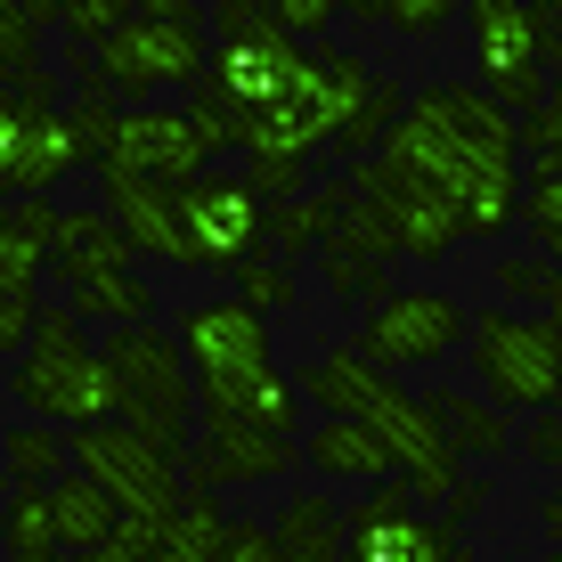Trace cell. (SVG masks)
<instances>
[{
	"mask_svg": "<svg viewBox=\"0 0 562 562\" xmlns=\"http://www.w3.org/2000/svg\"><path fill=\"white\" fill-rule=\"evenodd\" d=\"M375 155L432 180L464 212V237H506V221H521V123L473 82L408 90V106L375 139Z\"/></svg>",
	"mask_w": 562,
	"mask_h": 562,
	"instance_id": "6da1fadb",
	"label": "cell"
},
{
	"mask_svg": "<svg viewBox=\"0 0 562 562\" xmlns=\"http://www.w3.org/2000/svg\"><path fill=\"white\" fill-rule=\"evenodd\" d=\"M367 90H375V66H367L359 49H302L294 82L237 123V155H285V164H310L318 147H335V131L359 114Z\"/></svg>",
	"mask_w": 562,
	"mask_h": 562,
	"instance_id": "7a4b0ae2",
	"label": "cell"
},
{
	"mask_svg": "<svg viewBox=\"0 0 562 562\" xmlns=\"http://www.w3.org/2000/svg\"><path fill=\"white\" fill-rule=\"evenodd\" d=\"M9 392H16L25 416H42V424L66 432V424L114 416V367H106L99 342L82 335L74 310H42L33 335H25V351H16V367H9Z\"/></svg>",
	"mask_w": 562,
	"mask_h": 562,
	"instance_id": "3957f363",
	"label": "cell"
},
{
	"mask_svg": "<svg viewBox=\"0 0 562 562\" xmlns=\"http://www.w3.org/2000/svg\"><path fill=\"white\" fill-rule=\"evenodd\" d=\"M99 351L114 367V424L164 440V449H188L196 440V367H188L180 335L139 318V326H106Z\"/></svg>",
	"mask_w": 562,
	"mask_h": 562,
	"instance_id": "277c9868",
	"label": "cell"
},
{
	"mask_svg": "<svg viewBox=\"0 0 562 562\" xmlns=\"http://www.w3.org/2000/svg\"><path fill=\"white\" fill-rule=\"evenodd\" d=\"M204 33H212V66H204V99L245 123L254 106H269L302 66V42L269 16V0H212L204 9Z\"/></svg>",
	"mask_w": 562,
	"mask_h": 562,
	"instance_id": "5b68a950",
	"label": "cell"
},
{
	"mask_svg": "<svg viewBox=\"0 0 562 562\" xmlns=\"http://www.w3.org/2000/svg\"><path fill=\"white\" fill-rule=\"evenodd\" d=\"M204 66H212L204 16H147V9H131L106 42H90V74H99V90H114L123 106L180 99V90L204 82Z\"/></svg>",
	"mask_w": 562,
	"mask_h": 562,
	"instance_id": "8992f818",
	"label": "cell"
},
{
	"mask_svg": "<svg viewBox=\"0 0 562 562\" xmlns=\"http://www.w3.org/2000/svg\"><path fill=\"white\" fill-rule=\"evenodd\" d=\"M228 147H237V123L212 99H196V106H114L90 164H123V171H147V180L180 188Z\"/></svg>",
	"mask_w": 562,
	"mask_h": 562,
	"instance_id": "52a82bcc",
	"label": "cell"
},
{
	"mask_svg": "<svg viewBox=\"0 0 562 562\" xmlns=\"http://www.w3.org/2000/svg\"><path fill=\"white\" fill-rule=\"evenodd\" d=\"M269 254V204L245 171L204 164L196 180H180V254L171 269H204V278H228L237 261Z\"/></svg>",
	"mask_w": 562,
	"mask_h": 562,
	"instance_id": "ba28073f",
	"label": "cell"
},
{
	"mask_svg": "<svg viewBox=\"0 0 562 562\" xmlns=\"http://www.w3.org/2000/svg\"><path fill=\"white\" fill-rule=\"evenodd\" d=\"M66 457L114 497V514H123V521H155V530H164L171 506H180V449H164V440L131 432V424H114V416L74 424Z\"/></svg>",
	"mask_w": 562,
	"mask_h": 562,
	"instance_id": "9c48e42d",
	"label": "cell"
},
{
	"mask_svg": "<svg viewBox=\"0 0 562 562\" xmlns=\"http://www.w3.org/2000/svg\"><path fill=\"white\" fill-rule=\"evenodd\" d=\"M464 351H473L481 392H490L506 416H538V408H554V400H562V335L547 318L481 310L473 335H464Z\"/></svg>",
	"mask_w": 562,
	"mask_h": 562,
	"instance_id": "30bf717a",
	"label": "cell"
},
{
	"mask_svg": "<svg viewBox=\"0 0 562 562\" xmlns=\"http://www.w3.org/2000/svg\"><path fill=\"white\" fill-rule=\"evenodd\" d=\"M464 25H473V90H490L506 114H530L554 90L538 0H464Z\"/></svg>",
	"mask_w": 562,
	"mask_h": 562,
	"instance_id": "8fae6325",
	"label": "cell"
},
{
	"mask_svg": "<svg viewBox=\"0 0 562 562\" xmlns=\"http://www.w3.org/2000/svg\"><path fill=\"white\" fill-rule=\"evenodd\" d=\"M464 335H473V310L457 294H440V285H383L367 302L351 351L367 367H383V375H400V367H440Z\"/></svg>",
	"mask_w": 562,
	"mask_h": 562,
	"instance_id": "7c38bea8",
	"label": "cell"
},
{
	"mask_svg": "<svg viewBox=\"0 0 562 562\" xmlns=\"http://www.w3.org/2000/svg\"><path fill=\"white\" fill-rule=\"evenodd\" d=\"M342 562H473L457 521H432L408 481H375L359 506H342Z\"/></svg>",
	"mask_w": 562,
	"mask_h": 562,
	"instance_id": "4fadbf2b",
	"label": "cell"
},
{
	"mask_svg": "<svg viewBox=\"0 0 562 562\" xmlns=\"http://www.w3.org/2000/svg\"><path fill=\"white\" fill-rule=\"evenodd\" d=\"M351 180H359V196L383 212V228H392V245H400L408 261H449L457 245H464V212L440 196L432 180H416V171L383 164V155H375V164L359 155Z\"/></svg>",
	"mask_w": 562,
	"mask_h": 562,
	"instance_id": "5bb4252c",
	"label": "cell"
},
{
	"mask_svg": "<svg viewBox=\"0 0 562 562\" xmlns=\"http://www.w3.org/2000/svg\"><path fill=\"white\" fill-rule=\"evenodd\" d=\"M180 351L196 367V383H221V375H254L269 367V310H254L245 294H212L196 310H180Z\"/></svg>",
	"mask_w": 562,
	"mask_h": 562,
	"instance_id": "9a60e30c",
	"label": "cell"
},
{
	"mask_svg": "<svg viewBox=\"0 0 562 562\" xmlns=\"http://www.w3.org/2000/svg\"><path fill=\"white\" fill-rule=\"evenodd\" d=\"M90 171V131L74 123V106H42L25 123V139L0 155V204L16 196H57L66 180H82Z\"/></svg>",
	"mask_w": 562,
	"mask_h": 562,
	"instance_id": "2e32d148",
	"label": "cell"
},
{
	"mask_svg": "<svg viewBox=\"0 0 562 562\" xmlns=\"http://www.w3.org/2000/svg\"><path fill=\"white\" fill-rule=\"evenodd\" d=\"M90 171H99V212L131 237V254H147V261L180 254V188L147 180V171H123V164H90Z\"/></svg>",
	"mask_w": 562,
	"mask_h": 562,
	"instance_id": "e0dca14e",
	"label": "cell"
},
{
	"mask_svg": "<svg viewBox=\"0 0 562 562\" xmlns=\"http://www.w3.org/2000/svg\"><path fill=\"white\" fill-rule=\"evenodd\" d=\"M302 464L318 481H359V490L392 481V449H383L359 416H318V424H310V440H302Z\"/></svg>",
	"mask_w": 562,
	"mask_h": 562,
	"instance_id": "ac0fdd59",
	"label": "cell"
},
{
	"mask_svg": "<svg viewBox=\"0 0 562 562\" xmlns=\"http://www.w3.org/2000/svg\"><path fill=\"white\" fill-rule=\"evenodd\" d=\"M131 261H139V254H131V237L106 221V212H57V245H49L57 285L99 278V269H131Z\"/></svg>",
	"mask_w": 562,
	"mask_h": 562,
	"instance_id": "d6986e66",
	"label": "cell"
},
{
	"mask_svg": "<svg viewBox=\"0 0 562 562\" xmlns=\"http://www.w3.org/2000/svg\"><path fill=\"white\" fill-rule=\"evenodd\" d=\"M342 204H351V171L326 188H310V196H278L269 204V254H318L326 237H335Z\"/></svg>",
	"mask_w": 562,
	"mask_h": 562,
	"instance_id": "ffe728a7",
	"label": "cell"
},
{
	"mask_svg": "<svg viewBox=\"0 0 562 562\" xmlns=\"http://www.w3.org/2000/svg\"><path fill=\"white\" fill-rule=\"evenodd\" d=\"M228 530H237V514H228L212 490H188L180 506H171L164 538H155V562H221L228 554Z\"/></svg>",
	"mask_w": 562,
	"mask_h": 562,
	"instance_id": "44dd1931",
	"label": "cell"
},
{
	"mask_svg": "<svg viewBox=\"0 0 562 562\" xmlns=\"http://www.w3.org/2000/svg\"><path fill=\"white\" fill-rule=\"evenodd\" d=\"M114 521H123V514H114V497H106L99 481L82 473V464H66V473L49 481V530H57V547H66V554L99 547V538L114 530Z\"/></svg>",
	"mask_w": 562,
	"mask_h": 562,
	"instance_id": "7402d4cb",
	"label": "cell"
},
{
	"mask_svg": "<svg viewBox=\"0 0 562 562\" xmlns=\"http://www.w3.org/2000/svg\"><path fill=\"white\" fill-rule=\"evenodd\" d=\"M66 310L74 318H99V326H139V318L164 310V294H155V278H139V269H99V278L66 285Z\"/></svg>",
	"mask_w": 562,
	"mask_h": 562,
	"instance_id": "603a6c76",
	"label": "cell"
},
{
	"mask_svg": "<svg viewBox=\"0 0 562 562\" xmlns=\"http://www.w3.org/2000/svg\"><path fill=\"white\" fill-rule=\"evenodd\" d=\"M424 408L440 416V432L457 440V457H506V440H514V424H506V408H497L490 392H432Z\"/></svg>",
	"mask_w": 562,
	"mask_h": 562,
	"instance_id": "cb8c5ba5",
	"label": "cell"
},
{
	"mask_svg": "<svg viewBox=\"0 0 562 562\" xmlns=\"http://www.w3.org/2000/svg\"><path fill=\"white\" fill-rule=\"evenodd\" d=\"M269 530H278V547L294 554V562H326V554H342V506H326V497H285Z\"/></svg>",
	"mask_w": 562,
	"mask_h": 562,
	"instance_id": "d4e9b609",
	"label": "cell"
},
{
	"mask_svg": "<svg viewBox=\"0 0 562 562\" xmlns=\"http://www.w3.org/2000/svg\"><path fill=\"white\" fill-rule=\"evenodd\" d=\"M521 221H530L538 254L562 261V155H530V171H521Z\"/></svg>",
	"mask_w": 562,
	"mask_h": 562,
	"instance_id": "484cf974",
	"label": "cell"
},
{
	"mask_svg": "<svg viewBox=\"0 0 562 562\" xmlns=\"http://www.w3.org/2000/svg\"><path fill=\"white\" fill-rule=\"evenodd\" d=\"M0 547L9 554H66L49 530V481H16V497L0 506Z\"/></svg>",
	"mask_w": 562,
	"mask_h": 562,
	"instance_id": "4316f807",
	"label": "cell"
},
{
	"mask_svg": "<svg viewBox=\"0 0 562 562\" xmlns=\"http://www.w3.org/2000/svg\"><path fill=\"white\" fill-rule=\"evenodd\" d=\"M464 0H342V16H367V25L400 33V42H432V33H449V16Z\"/></svg>",
	"mask_w": 562,
	"mask_h": 562,
	"instance_id": "83f0119b",
	"label": "cell"
},
{
	"mask_svg": "<svg viewBox=\"0 0 562 562\" xmlns=\"http://www.w3.org/2000/svg\"><path fill=\"white\" fill-rule=\"evenodd\" d=\"M0 457H9V473L16 481H57V473H66V432H57V424H42V416H25V424H16V432L9 440H0Z\"/></svg>",
	"mask_w": 562,
	"mask_h": 562,
	"instance_id": "f1b7e54d",
	"label": "cell"
},
{
	"mask_svg": "<svg viewBox=\"0 0 562 562\" xmlns=\"http://www.w3.org/2000/svg\"><path fill=\"white\" fill-rule=\"evenodd\" d=\"M33 25H66L74 42H106L114 25L131 16V0H16Z\"/></svg>",
	"mask_w": 562,
	"mask_h": 562,
	"instance_id": "f546056e",
	"label": "cell"
},
{
	"mask_svg": "<svg viewBox=\"0 0 562 562\" xmlns=\"http://www.w3.org/2000/svg\"><path fill=\"white\" fill-rule=\"evenodd\" d=\"M400 106H408V90H400L392 74H375V90H367V99H359V114L335 131V147H342V155H367V147L383 139V131L400 123Z\"/></svg>",
	"mask_w": 562,
	"mask_h": 562,
	"instance_id": "4dcf8cb0",
	"label": "cell"
},
{
	"mask_svg": "<svg viewBox=\"0 0 562 562\" xmlns=\"http://www.w3.org/2000/svg\"><path fill=\"white\" fill-rule=\"evenodd\" d=\"M33 66H42V25L16 0H0V90H16Z\"/></svg>",
	"mask_w": 562,
	"mask_h": 562,
	"instance_id": "1f68e13d",
	"label": "cell"
},
{
	"mask_svg": "<svg viewBox=\"0 0 562 562\" xmlns=\"http://www.w3.org/2000/svg\"><path fill=\"white\" fill-rule=\"evenodd\" d=\"M318 269H326V294H335V302H375L383 294V261H367V254L318 245Z\"/></svg>",
	"mask_w": 562,
	"mask_h": 562,
	"instance_id": "d6a6232c",
	"label": "cell"
},
{
	"mask_svg": "<svg viewBox=\"0 0 562 562\" xmlns=\"http://www.w3.org/2000/svg\"><path fill=\"white\" fill-rule=\"evenodd\" d=\"M228 278H237V294L254 302V310H294V302H302L294 269H285V261H269V254H254V261H237V269H228Z\"/></svg>",
	"mask_w": 562,
	"mask_h": 562,
	"instance_id": "836d02e7",
	"label": "cell"
},
{
	"mask_svg": "<svg viewBox=\"0 0 562 562\" xmlns=\"http://www.w3.org/2000/svg\"><path fill=\"white\" fill-rule=\"evenodd\" d=\"M554 269H562V261H547V254H506L490 278H497V294H506V302H547Z\"/></svg>",
	"mask_w": 562,
	"mask_h": 562,
	"instance_id": "e575fe53",
	"label": "cell"
},
{
	"mask_svg": "<svg viewBox=\"0 0 562 562\" xmlns=\"http://www.w3.org/2000/svg\"><path fill=\"white\" fill-rule=\"evenodd\" d=\"M155 538H164L155 521H114L99 547H82L74 562H155Z\"/></svg>",
	"mask_w": 562,
	"mask_h": 562,
	"instance_id": "d590c367",
	"label": "cell"
},
{
	"mask_svg": "<svg viewBox=\"0 0 562 562\" xmlns=\"http://www.w3.org/2000/svg\"><path fill=\"white\" fill-rule=\"evenodd\" d=\"M269 16H278L294 42H326V33L342 25V0H269Z\"/></svg>",
	"mask_w": 562,
	"mask_h": 562,
	"instance_id": "8d00e7d4",
	"label": "cell"
},
{
	"mask_svg": "<svg viewBox=\"0 0 562 562\" xmlns=\"http://www.w3.org/2000/svg\"><path fill=\"white\" fill-rule=\"evenodd\" d=\"M33 318H42V302H33V285H9V278H0V359H16V351H25Z\"/></svg>",
	"mask_w": 562,
	"mask_h": 562,
	"instance_id": "74e56055",
	"label": "cell"
},
{
	"mask_svg": "<svg viewBox=\"0 0 562 562\" xmlns=\"http://www.w3.org/2000/svg\"><path fill=\"white\" fill-rule=\"evenodd\" d=\"M514 123H521V155H562V82L530 114H514Z\"/></svg>",
	"mask_w": 562,
	"mask_h": 562,
	"instance_id": "f35d334b",
	"label": "cell"
},
{
	"mask_svg": "<svg viewBox=\"0 0 562 562\" xmlns=\"http://www.w3.org/2000/svg\"><path fill=\"white\" fill-rule=\"evenodd\" d=\"M221 562H285V547H278V530H269V521H237Z\"/></svg>",
	"mask_w": 562,
	"mask_h": 562,
	"instance_id": "ab89813d",
	"label": "cell"
},
{
	"mask_svg": "<svg viewBox=\"0 0 562 562\" xmlns=\"http://www.w3.org/2000/svg\"><path fill=\"white\" fill-rule=\"evenodd\" d=\"M538 16H547V66H554V82H562V0H538Z\"/></svg>",
	"mask_w": 562,
	"mask_h": 562,
	"instance_id": "60d3db41",
	"label": "cell"
},
{
	"mask_svg": "<svg viewBox=\"0 0 562 562\" xmlns=\"http://www.w3.org/2000/svg\"><path fill=\"white\" fill-rule=\"evenodd\" d=\"M131 9H147V16H204V0H131Z\"/></svg>",
	"mask_w": 562,
	"mask_h": 562,
	"instance_id": "b9f144b4",
	"label": "cell"
},
{
	"mask_svg": "<svg viewBox=\"0 0 562 562\" xmlns=\"http://www.w3.org/2000/svg\"><path fill=\"white\" fill-rule=\"evenodd\" d=\"M538 310H547V326L562 335V269H554V285H547V302H538Z\"/></svg>",
	"mask_w": 562,
	"mask_h": 562,
	"instance_id": "7bdbcfd3",
	"label": "cell"
},
{
	"mask_svg": "<svg viewBox=\"0 0 562 562\" xmlns=\"http://www.w3.org/2000/svg\"><path fill=\"white\" fill-rule=\"evenodd\" d=\"M547 538H554V547H562V490L547 497Z\"/></svg>",
	"mask_w": 562,
	"mask_h": 562,
	"instance_id": "ee69618b",
	"label": "cell"
},
{
	"mask_svg": "<svg viewBox=\"0 0 562 562\" xmlns=\"http://www.w3.org/2000/svg\"><path fill=\"white\" fill-rule=\"evenodd\" d=\"M9 562H66V554H9Z\"/></svg>",
	"mask_w": 562,
	"mask_h": 562,
	"instance_id": "f6af8a7d",
	"label": "cell"
},
{
	"mask_svg": "<svg viewBox=\"0 0 562 562\" xmlns=\"http://www.w3.org/2000/svg\"><path fill=\"white\" fill-rule=\"evenodd\" d=\"M554 562H562V547H554Z\"/></svg>",
	"mask_w": 562,
	"mask_h": 562,
	"instance_id": "bcb514c9",
	"label": "cell"
}]
</instances>
